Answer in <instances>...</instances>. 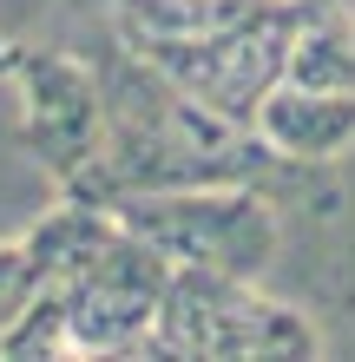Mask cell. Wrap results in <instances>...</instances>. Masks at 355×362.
<instances>
[{
  "instance_id": "6da1fadb",
  "label": "cell",
  "mask_w": 355,
  "mask_h": 362,
  "mask_svg": "<svg viewBox=\"0 0 355 362\" xmlns=\"http://www.w3.org/2000/svg\"><path fill=\"white\" fill-rule=\"evenodd\" d=\"M99 93H106V139L59 185V198H73V204L119 211L132 198H152V191L257 185L270 165H283L257 139V125L224 119L217 105L191 99L172 73H158L132 47H119L106 59Z\"/></svg>"
},
{
  "instance_id": "7a4b0ae2",
  "label": "cell",
  "mask_w": 355,
  "mask_h": 362,
  "mask_svg": "<svg viewBox=\"0 0 355 362\" xmlns=\"http://www.w3.org/2000/svg\"><path fill=\"white\" fill-rule=\"evenodd\" d=\"M164 284H172V257H158L145 238L119 230L79 276L47 284L13 316V329L0 336V362H27V356H145V336L158 323Z\"/></svg>"
},
{
  "instance_id": "3957f363",
  "label": "cell",
  "mask_w": 355,
  "mask_h": 362,
  "mask_svg": "<svg viewBox=\"0 0 355 362\" xmlns=\"http://www.w3.org/2000/svg\"><path fill=\"white\" fill-rule=\"evenodd\" d=\"M323 336L303 310L263 296L237 270L172 264L158 323L145 356H204V362H250V356H316Z\"/></svg>"
},
{
  "instance_id": "277c9868",
  "label": "cell",
  "mask_w": 355,
  "mask_h": 362,
  "mask_svg": "<svg viewBox=\"0 0 355 362\" xmlns=\"http://www.w3.org/2000/svg\"><path fill=\"white\" fill-rule=\"evenodd\" d=\"M309 7L316 0H277L270 13L243 20V27H224V33H204V40H152V47H132V53L152 59L158 73H172L191 99L250 125L257 105L289 79V53H296Z\"/></svg>"
},
{
  "instance_id": "5b68a950",
  "label": "cell",
  "mask_w": 355,
  "mask_h": 362,
  "mask_svg": "<svg viewBox=\"0 0 355 362\" xmlns=\"http://www.w3.org/2000/svg\"><path fill=\"white\" fill-rule=\"evenodd\" d=\"M119 224L145 238L172 264L237 270L257 276L277 257V211L257 198V185H217V191H152V198L119 204Z\"/></svg>"
},
{
  "instance_id": "8992f818",
  "label": "cell",
  "mask_w": 355,
  "mask_h": 362,
  "mask_svg": "<svg viewBox=\"0 0 355 362\" xmlns=\"http://www.w3.org/2000/svg\"><path fill=\"white\" fill-rule=\"evenodd\" d=\"M13 86H20V112H27V125H20L27 152L53 172V185H66L106 139L99 73L66 47H27L13 66Z\"/></svg>"
},
{
  "instance_id": "52a82bcc",
  "label": "cell",
  "mask_w": 355,
  "mask_h": 362,
  "mask_svg": "<svg viewBox=\"0 0 355 362\" xmlns=\"http://www.w3.org/2000/svg\"><path fill=\"white\" fill-rule=\"evenodd\" d=\"M250 125H257V139L283 165H329V158H342L355 145V93H323V86L283 79L257 105Z\"/></svg>"
},
{
  "instance_id": "ba28073f",
  "label": "cell",
  "mask_w": 355,
  "mask_h": 362,
  "mask_svg": "<svg viewBox=\"0 0 355 362\" xmlns=\"http://www.w3.org/2000/svg\"><path fill=\"white\" fill-rule=\"evenodd\" d=\"M106 7L119 20V47H152V40H204L243 27L277 0H106Z\"/></svg>"
},
{
  "instance_id": "9c48e42d",
  "label": "cell",
  "mask_w": 355,
  "mask_h": 362,
  "mask_svg": "<svg viewBox=\"0 0 355 362\" xmlns=\"http://www.w3.org/2000/svg\"><path fill=\"white\" fill-rule=\"evenodd\" d=\"M289 79L296 86H323V93H355V7L316 0L289 53Z\"/></svg>"
},
{
  "instance_id": "30bf717a",
  "label": "cell",
  "mask_w": 355,
  "mask_h": 362,
  "mask_svg": "<svg viewBox=\"0 0 355 362\" xmlns=\"http://www.w3.org/2000/svg\"><path fill=\"white\" fill-rule=\"evenodd\" d=\"M33 296H40V284H33V264H27V238L0 244V336L13 329V316L27 310Z\"/></svg>"
},
{
  "instance_id": "8fae6325",
  "label": "cell",
  "mask_w": 355,
  "mask_h": 362,
  "mask_svg": "<svg viewBox=\"0 0 355 362\" xmlns=\"http://www.w3.org/2000/svg\"><path fill=\"white\" fill-rule=\"evenodd\" d=\"M20 53H27V47H20V40H7V33H0V79H13V66H20Z\"/></svg>"
}]
</instances>
